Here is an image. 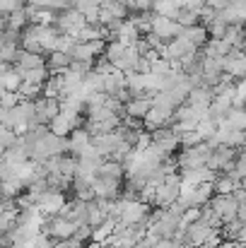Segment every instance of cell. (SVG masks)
Listing matches in <instances>:
<instances>
[{
	"label": "cell",
	"instance_id": "obj_20",
	"mask_svg": "<svg viewBox=\"0 0 246 248\" xmlns=\"http://www.w3.org/2000/svg\"><path fill=\"white\" fill-rule=\"evenodd\" d=\"M191 236H193L196 241H203V239H205V229H203V227H193V229H191Z\"/></svg>",
	"mask_w": 246,
	"mask_h": 248
},
{
	"label": "cell",
	"instance_id": "obj_11",
	"mask_svg": "<svg viewBox=\"0 0 246 248\" xmlns=\"http://www.w3.org/2000/svg\"><path fill=\"white\" fill-rule=\"evenodd\" d=\"M29 15H27V7L24 10H17V12H10L7 17V29H15V31H24L29 27Z\"/></svg>",
	"mask_w": 246,
	"mask_h": 248
},
{
	"label": "cell",
	"instance_id": "obj_19",
	"mask_svg": "<svg viewBox=\"0 0 246 248\" xmlns=\"http://www.w3.org/2000/svg\"><path fill=\"white\" fill-rule=\"evenodd\" d=\"M114 19H116V17H114L109 10H104V7H101V10H99V22H97V24H101V27H111V22H114Z\"/></svg>",
	"mask_w": 246,
	"mask_h": 248
},
{
	"label": "cell",
	"instance_id": "obj_2",
	"mask_svg": "<svg viewBox=\"0 0 246 248\" xmlns=\"http://www.w3.org/2000/svg\"><path fill=\"white\" fill-rule=\"evenodd\" d=\"M181 24H176L174 19H169V17H162V15H155V19H152V34L155 36H160L164 44L166 41H174V39H179L181 36Z\"/></svg>",
	"mask_w": 246,
	"mask_h": 248
},
{
	"label": "cell",
	"instance_id": "obj_18",
	"mask_svg": "<svg viewBox=\"0 0 246 248\" xmlns=\"http://www.w3.org/2000/svg\"><path fill=\"white\" fill-rule=\"evenodd\" d=\"M70 7H75L73 0H51V2H49V10L56 12V15H61V12H66V10H70Z\"/></svg>",
	"mask_w": 246,
	"mask_h": 248
},
{
	"label": "cell",
	"instance_id": "obj_14",
	"mask_svg": "<svg viewBox=\"0 0 246 248\" xmlns=\"http://www.w3.org/2000/svg\"><path fill=\"white\" fill-rule=\"evenodd\" d=\"M61 94V75H51L44 84V96L46 99H58Z\"/></svg>",
	"mask_w": 246,
	"mask_h": 248
},
{
	"label": "cell",
	"instance_id": "obj_6",
	"mask_svg": "<svg viewBox=\"0 0 246 248\" xmlns=\"http://www.w3.org/2000/svg\"><path fill=\"white\" fill-rule=\"evenodd\" d=\"M70 68V56L68 53H61V51H51L46 56V70L51 75H61Z\"/></svg>",
	"mask_w": 246,
	"mask_h": 248
},
{
	"label": "cell",
	"instance_id": "obj_23",
	"mask_svg": "<svg viewBox=\"0 0 246 248\" xmlns=\"http://www.w3.org/2000/svg\"><path fill=\"white\" fill-rule=\"evenodd\" d=\"M73 2H75V0H73Z\"/></svg>",
	"mask_w": 246,
	"mask_h": 248
},
{
	"label": "cell",
	"instance_id": "obj_5",
	"mask_svg": "<svg viewBox=\"0 0 246 248\" xmlns=\"http://www.w3.org/2000/svg\"><path fill=\"white\" fill-rule=\"evenodd\" d=\"M181 39H186L193 48H205L208 41H210V34H208V29H205L203 24H196V27L183 29V31H181Z\"/></svg>",
	"mask_w": 246,
	"mask_h": 248
},
{
	"label": "cell",
	"instance_id": "obj_8",
	"mask_svg": "<svg viewBox=\"0 0 246 248\" xmlns=\"http://www.w3.org/2000/svg\"><path fill=\"white\" fill-rule=\"evenodd\" d=\"M121 89H126V75L121 70L111 73V75H104V94L106 96H114L118 94Z\"/></svg>",
	"mask_w": 246,
	"mask_h": 248
},
{
	"label": "cell",
	"instance_id": "obj_15",
	"mask_svg": "<svg viewBox=\"0 0 246 248\" xmlns=\"http://www.w3.org/2000/svg\"><path fill=\"white\" fill-rule=\"evenodd\" d=\"M19 48H22V51H27V53H34V56H49V53H46V48L39 44V39H22Z\"/></svg>",
	"mask_w": 246,
	"mask_h": 248
},
{
	"label": "cell",
	"instance_id": "obj_21",
	"mask_svg": "<svg viewBox=\"0 0 246 248\" xmlns=\"http://www.w3.org/2000/svg\"><path fill=\"white\" fill-rule=\"evenodd\" d=\"M5 116H7V111H5V108H2V106H0V125H2V123H5Z\"/></svg>",
	"mask_w": 246,
	"mask_h": 248
},
{
	"label": "cell",
	"instance_id": "obj_12",
	"mask_svg": "<svg viewBox=\"0 0 246 248\" xmlns=\"http://www.w3.org/2000/svg\"><path fill=\"white\" fill-rule=\"evenodd\" d=\"M49 78H51V73H49V70H46V65H44V68H36V70H29V73H24V75H22V82L36 84V87H44Z\"/></svg>",
	"mask_w": 246,
	"mask_h": 248
},
{
	"label": "cell",
	"instance_id": "obj_13",
	"mask_svg": "<svg viewBox=\"0 0 246 248\" xmlns=\"http://www.w3.org/2000/svg\"><path fill=\"white\" fill-rule=\"evenodd\" d=\"M101 7L109 10L116 19H128V5H126V2H118V0H104Z\"/></svg>",
	"mask_w": 246,
	"mask_h": 248
},
{
	"label": "cell",
	"instance_id": "obj_16",
	"mask_svg": "<svg viewBox=\"0 0 246 248\" xmlns=\"http://www.w3.org/2000/svg\"><path fill=\"white\" fill-rule=\"evenodd\" d=\"M19 101H22V99H19V94H17V92H0V106H2L5 111L15 108Z\"/></svg>",
	"mask_w": 246,
	"mask_h": 248
},
{
	"label": "cell",
	"instance_id": "obj_7",
	"mask_svg": "<svg viewBox=\"0 0 246 248\" xmlns=\"http://www.w3.org/2000/svg\"><path fill=\"white\" fill-rule=\"evenodd\" d=\"M171 118V113H166V111H162V108H150V113L143 118V125L148 128V130H160V128H166V121Z\"/></svg>",
	"mask_w": 246,
	"mask_h": 248
},
{
	"label": "cell",
	"instance_id": "obj_22",
	"mask_svg": "<svg viewBox=\"0 0 246 248\" xmlns=\"http://www.w3.org/2000/svg\"><path fill=\"white\" fill-rule=\"evenodd\" d=\"M2 155H5V150H2V147H0V159H2Z\"/></svg>",
	"mask_w": 246,
	"mask_h": 248
},
{
	"label": "cell",
	"instance_id": "obj_10",
	"mask_svg": "<svg viewBox=\"0 0 246 248\" xmlns=\"http://www.w3.org/2000/svg\"><path fill=\"white\" fill-rule=\"evenodd\" d=\"M19 84H22V75H19L15 68H10V70H5V73L0 75V87H2V92H17Z\"/></svg>",
	"mask_w": 246,
	"mask_h": 248
},
{
	"label": "cell",
	"instance_id": "obj_9",
	"mask_svg": "<svg viewBox=\"0 0 246 248\" xmlns=\"http://www.w3.org/2000/svg\"><path fill=\"white\" fill-rule=\"evenodd\" d=\"M126 51H128V46H123L121 41H109V44H106V51H104V58L116 68V65H118V61L126 56Z\"/></svg>",
	"mask_w": 246,
	"mask_h": 248
},
{
	"label": "cell",
	"instance_id": "obj_4",
	"mask_svg": "<svg viewBox=\"0 0 246 248\" xmlns=\"http://www.w3.org/2000/svg\"><path fill=\"white\" fill-rule=\"evenodd\" d=\"M152 145L160 150V152H171L176 145H179V138H176V133L171 130V128H160V130H155L152 133Z\"/></svg>",
	"mask_w": 246,
	"mask_h": 248
},
{
	"label": "cell",
	"instance_id": "obj_17",
	"mask_svg": "<svg viewBox=\"0 0 246 248\" xmlns=\"http://www.w3.org/2000/svg\"><path fill=\"white\" fill-rule=\"evenodd\" d=\"M15 142H17L15 130H10L7 125H0V147H2V150H10Z\"/></svg>",
	"mask_w": 246,
	"mask_h": 248
},
{
	"label": "cell",
	"instance_id": "obj_3",
	"mask_svg": "<svg viewBox=\"0 0 246 248\" xmlns=\"http://www.w3.org/2000/svg\"><path fill=\"white\" fill-rule=\"evenodd\" d=\"M152 108V96H135L126 104V118H135V121H143Z\"/></svg>",
	"mask_w": 246,
	"mask_h": 248
},
{
	"label": "cell",
	"instance_id": "obj_1",
	"mask_svg": "<svg viewBox=\"0 0 246 248\" xmlns=\"http://www.w3.org/2000/svg\"><path fill=\"white\" fill-rule=\"evenodd\" d=\"M56 116H61V104H58V99L39 96V99L34 101V123H36V125H49Z\"/></svg>",
	"mask_w": 246,
	"mask_h": 248
}]
</instances>
